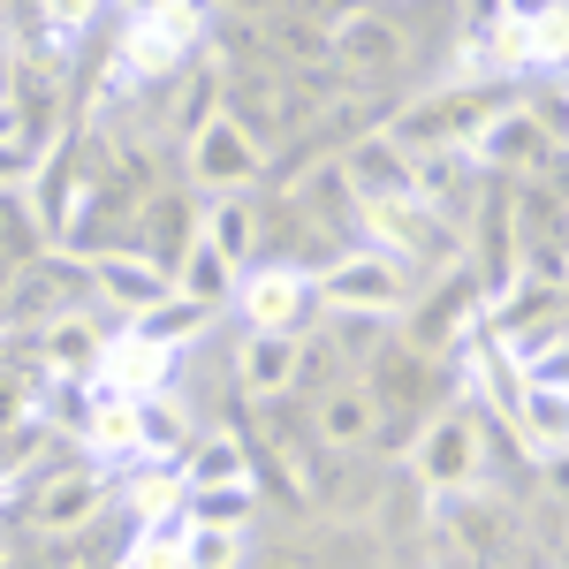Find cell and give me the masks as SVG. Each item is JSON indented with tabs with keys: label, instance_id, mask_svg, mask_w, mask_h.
I'll use <instances>...</instances> for the list:
<instances>
[{
	"label": "cell",
	"instance_id": "obj_24",
	"mask_svg": "<svg viewBox=\"0 0 569 569\" xmlns=\"http://www.w3.org/2000/svg\"><path fill=\"white\" fill-rule=\"evenodd\" d=\"M206 243H220V251L236 259V251L251 243V220H243V206H220V220H213V236H206Z\"/></svg>",
	"mask_w": 569,
	"mask_h": 569
},
{
	"label": "cell",
	"instance_id": "obj_19",
	"mask_svg": "<svg viewBox=\"0 0 569 569\" xmlns=\"http://www.w3.org/2000/svg\"><path fill=\"white\" fill-rule=\"evenodd\" d=\"M190 525L243 531V525H251V479H243V486H206V493H190Z\"/></svg>",
	"mask_w": 569,
	"mask_h": 569
},
{
	"label": "cell",
	"instance_id": "obj_7",
	"mask_svg": "<svg viewBox=\"0 0 569 569\" xmlns=\"http://www.w3.org/2000/svg\"><path fill=\"white\" fill-rule=\"evenodd\" d=\"M509 426H517V440H525L531 456H569V388L525 372V388L509 402Z\"/></svg>",
	"mask_w": 569,
	"mask_h": 569
},
{
	"label": "cell",
	"instance_id": "obj_16",
	"mask_svg": "<svg viewBox=\"0 0 569 569\" xmlns=\"http://www.w3.org/2000/svg\"><path fill=\"white\" fill-rule=\"evenodd\" d=\"M176 471H182L190 493H206V486H243V448H236V440H198Z\"/></svg>",
	"mask_w": 569,
	"mask_h": 569
},
{
	"label": "cell",
	"instance_id": "obj_23",
	"mask_svg": "<svg viewBox=\"0 0 569 569\" xmlns=\"http://www.w3.org/2000/svg\"><path fill=\"white\" fill-rule=\"evenodd\" d=\"M372 426V402H365V388H342L335 402H327V440H357Z\"/></svg>",
	"mask_w": 569,
	"mask_h": 569
},
{
	"label": "cell",
	"instance_id": "obj_12",
	"mask_svg": "<svg viewBox=\"0 0 569 569\" xmlns=\"http://www.w3.org/2000/svg\"><path fill=\"white\" fill-rule=\"evenodd\" d=\"M350 176L365 198H418V160H402V144L380 137V144H365L350 160Z\"/></svg>",
	"mask_w": 569,
	"mask_h": 569
},
{
	"label": "cell",
	"instance_id": "obj_22",
	"mask_svg": "<svg viewBox=\"0 0 569 569\" xmlns=\"http://www.w3.org/2000/svg\"><path fill=\"white\" fill-rule=\"evenodd\" d=\"M99 8H107V0H39V23L69 46V39H84L91 23H99Z\"/></svg>",
	"mask_w": 569,
	"mask_h": 569
},
{
	"label": "cell",
	"instance_id": "obj_10",
	"mask_svg": "<svg viewBox=\"0 0 569 569\" xmlns=\"http://www.w3.org/2000/svg\"><path fill=\"white\" fill-rule=\"evenodd\" d=\"M91 289H99L107 305H122L130 319H137V311H152L160 297H176L168 266H152V259H99V266H91Z\"/></svg>",
	"mask_w": 569,
	"mask_h": 569
},
{
	"label": "cell",
	"instance_id": "obj_1",
	"mask_svg": "<svg viewBox=\"0 0 569 569\" xmlns=\"http://www.w3.org/2000/svg\"><path fill=\"white\" fill-rule=\"evenodd\" d=\"M198 39H206V8H198V0H152V8H137L130 23H122L114 77H137V84H152V77L182 69V53H190Z\"/></svg>",
	"mask_w": 569,
	"mask_h": 569
},
{
	"label": "cell",
	"instance_id": "obj_11",
	"mask_svg": "<svg viewBox=\"0 0 569 569\" xmlns=\"http://www.w3.org/2000/svg\"><path fill=\"white\" fill-rule=\"evenodd\" d=\"M471 418H440L433 433H426V448H418V479L426 486H471L479 479V448H471Z\"/></svg>",
	"mask_w": 569,
	"mask_h": 569
},
{
	"label": "cell",
	"instance_id": "obj_8",
	"mask_svg": "<svg viewBox=\"0 0 569 569\" xmlns=\"http://www.w3.org/2000/svg\"><path fill=\"white\" fill-rule=\"evenodd\" d=\"M84 448L99 456V463H144V402H130V395H99V388H91Z\"/></svg>",
	"mask_w": 569,
	"mask_h": 569
},
{
	"label": "cell",
	"instance_id": "obj_21",
	"mask_svg": "<svg viewBox=\"0 0 569 569\" xmlns=\"http://www.w3.org/2000/svg\"><path fill=\"white\" fill-rule=\"evenodd\" d=\"M91 501H99V479L46 486V501H39V525H77V517H91Z\"/></svg>",
	"mask_w": 569,
	"mask_h": 569
},
{
	"label": "cell",
	"instance_id": "obj_3",
	"mask_svg": "<svg viewBox=\"0 0 569 569\" xmlns=\"http://www.w3.org/2000/svg\"><path fill=\"white\" fill-rule=\"evenodd\" d=\"M493 61L501 69H569V0L501 8L493 16Z\"/></svg>",
	"mask_w": 569,
	"mask_h": 569
},
{
	"label": "cell",
	"instance_id": "obj_15",
	"mask_svg": "<svg viewBox=\"0 0 569 569\" xmlns=\"http://www.w3.org/2000/svg\"><path fill=\"white\" fill-rule=\"evenodd\" d=\"M130 517H137V531L190 517V486H182V471H137L130 479Z\"/></svg>",
	"mask_w": 569,
	"mask_h": 569
},
{
	"label": "cell",
	"instance_id": "obj_5",
	"mask_svg": "<svg viewBox=\"0 0 569 569\" xmlns=\"http://www.w3.org/2000/svg\"><path fill=\"white\" fill-rule=\"evenodd\" d=\"M168 365H176V350H160V342H144L137 327H122V335H107V342H99V365H91L84 388L152 402V395H168Z\"/></svg>",
	"mask_w": 569,
	"mask_h": 569
},
{
	"label": "cell",
	"instance_id": "obj_26",
	"mask_svg": "<svg viewBox=\"0 0 569 569\" xmlns=\"http://www.w3.org/2000/svg\"><path fill=\"white\" fill-rule=\"evenodd\" d=\"M0 176H23V152L16 144H0Z\"/></svg>",
	"mask_w": 569,
	"mask_h": 569
},
{
	"label": "cell",
	"instance_id": "obj_18",
	"mask_svg": "<svg viewBox=\"0 0 569 569\" xmlns=\"http://www.w3.org/2000/svg\"><path fill=\"white\" fill-rule=\"evenodd\" d=\"M182 547H190V517H176V525H144L130 539V562L122 569H190Z\"/></svg>",
	"mask_w": 569,
	"mask_h": 569
},
{
	"label": "cell",
	"instance_id": "obj_17",
	"mask_svg": "<svg viewBox=\"0 0 569 569\" xmlns=\"http://www.w3.org/2000/svg\"><path fill=\"white\" fill-rule=\"evenodd\" d=\"M182 297H198V305L236 297V259H228L220 243H198V251H190V266H182Z\"/></svg>",
	"mask_w": 569,
	"mask_h": 569
},
{
	"label": "cell",
	"instance_id": "obj_13",
	"mask_svg": "<svg viewBox=\"0 0 569 569\" xmlns=\"http://www.w3.org/2000/svg\"><path fill=\"white\" fill-rule=\"evenodd\" d=\"M236 372H243L251 388H289V380L305 372V357H297V335H243V357H236Z\"/></svg>",
	"mask_w": 569,
	"mask_h": 569
},
{
	"label": "cell",
	"instance_id": "obj_4",
	"mask_svg": "<svg viewBox=\"0 0 569 569\" xmlns=\"http://www.w3.org/2000/svg\"><path fill=\"white\" fill-rule=\"evenodd\" d=\"M311 297H327V305H342V311L380 319V311H395L402 297H410V273H402V259H388V251H357V259L327 266V273L311 281Z\"/></svg>",
	"mask_w": 569,
	"mask_h": 569
},
{
	"label": "cell",
	"instance_id": "obj_9",
	"mask_svg": "<svg viewBox=\"0 0 569 569\" xmlns=\"http://www.w3.org/2000/svg\"><path fill=\"white\" fill-rule=\"evenodd\" d=\"M190 168H198V182H213V190H236V182L259 176V144H251L243 122H198Z\"/></svg>",
	"mask_w": 569,
	"mask_h": 569
},
{
	"label": "cell",
	"instance_id": "obj_25",
	"mask_svg": "<svg viewBox=\"0 0 569 569\" xmlns=\"http://www.w3.org/2000/svg\"><path fill=\"white\" fill-rule=\"evenodd\" d=\"M23 410H31V380L23 372H0V426H16Z\"/></svg>",
	"mask_w": 569,
	"mask_h": 569
},
{
	"label": "cell",
	"instance_id": "obj_20",
	"mask_svg": "<svg viewBox=\"0 0 569 569\" xmlns=\"http://www.w3.org/2000/svg\"><path fill=\"white\" fill-rule=\"evenodd\" d=\"M190 569H236L243 562V531H213V525H190V547H182Z\"/></svg>",
	"mask_w": 569,
	"mask_h": 569
},
{
	"label": "cell",
	"instance_id": "obj_2",
	"mask_svg": "<svg viewBox=\"0 0 569 569\" xmlns=\"http://www.w3.org/2000/svg\"><path fill=\"white\" fill-rule=\"evenodd\" d=\"M357 228H365V251H388V259H456V228L426 198H357Z\"/></svg>",
	"mask_w": 569,
	"mask_h": 569
},
{
	"label": "cell",
	"instance_id": "obj_14",
	"mask_svg": "<svg viewBox=\"0 0 569 569\" xmlns=\"http://www.w3.org/2000/svg\"><path fill=\"white\" fill-rule=\"evenodd\" d=\"M206 319H213V305H198V297H182V289H176V297H160L152 311H137L130 327L144 335V342H160V350H182Z\"/></svg>",
	"mask_w": 569,
	"mask_h": 569
},
{
	"label": "cell",
	"instance_id": "obj_6",
	"mask_svg": "<svg viewBox=\"0 0 569 569\" xmlns=\"http://www.w3.org/2000/svg\"><path fill=\"white\" fill-rule=\"evenodd\" d=\"M236 305H243L251 335H297V319L311 311V281L297 266H259V273L236 281Z\"/></svg>",
	"mask_w": 569,
	"mask_h": 569
}]
</instances>
